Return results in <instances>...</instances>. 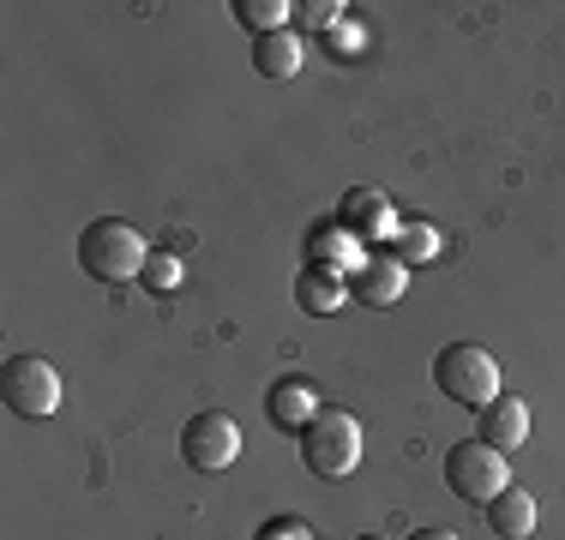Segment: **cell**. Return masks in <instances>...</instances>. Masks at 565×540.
Masks as SVG:
<instances>
[{"mask_svg":"<svg viewBox=\"0 0 565 540\" xmlns=\"http://www.w3.org/2000/svg\"><path fill=\"white\" fill-rule=\"evenodd\" d=\"M446 486L463 498V505H493V498L511 486L505 451H493V444H481V439L451 444V456H446Z\"/></svg>","mask_w":565,"mask_h":540,"instance_id":"277c9868","label":"cell"},{"mask_svg":"<svg viewBox=\"0 0 565 540\" xmlns=\"http://www.w3.org/2000/svg\"><path fill=\"white\" fill-rule=\"evenodd\" d=\"M434 247H439V235H434L427 223H403V228H397V259H403V264L434 259Z\"/></svg>","mask_w":565,"mask_h":540,"instance_id":"2e32d148","label":"cell"},{"mask_svg":"<svg viewBox=\"0 0 565 540\" xmlns=\"http://www.w3.org/2000/svg\"><path fill=\"white\" fill-rule=\"evenodd\" d=\"M434 390L446 402H463V409H488L500 397V360L488 355L481 343H446L434 360Z\"/></svg>","mask_w":565,"mask_h":540,"instance_id":"7a4b0ae2","label":"cell"},{"mask_svg":"<svg viewBox=\"0 0 565 540\" xmlns=\"http://www.w3.org/2000/svg\"><path fill=\"white\" fill-rule=\"evenodd\" d=\"M476 439L493 444V451H505V456L518 451V444L530 439V409H523V397H493L476 421Z\"/></svg>","mask_w":565,"mask_h":540,"instance_id":"9c48e42d","label":"cell"},{"mask_svg":"<svg viewBox=\"0 0 565 540\" xmlns=\"http://www.w3.org/2000/svg\"><path fill=\"white\" fill-rule=\"evenodd\" d=\"M535 522H542V510H535V493H523V486H505L488 505V529L500 540H530Z\"/></svg>","mask_w":565,"mask_h":540,"instance_id":"8fae6325","label":"cell"},{"mask_svg":"<svg viewBox=\"0 0 565 540\" xmlns=\"http://www.w3.org/2000/svg\"><path fill=\"white\" fill-rule=\"evenodd\" d=\"M319 409H326V397H319V385L301 378V372L277 378V385L265 390V421H271L277 432H295V439L307 432V421H313Z\"/></svg>","mask_w":565,"mask_h":540,"instance_id":"52a82bcc","label":"cell"},{"mask_svg":"<svg viewBox=\"0 0 565 540\" xmlns=\"http://www.w3.org/2000/svg\"><path fill=\"white\" fill-rule=\"evenodd\" d=\"M301 463L319 480H343L361 463V421L349 409H319L301 432Z\"/></svg>","mask_w":565,"mask_h":540,"instance_id":"3957f363","label":"cell"},{"mask_svg":"<svg viewBox=\"0 0 565 540\" xmlns=\"http://www.w3.org/2000/svg\"><path fill=\"white\" fill-rule=\"evenodd\" d=\"M295 12H301V19L313 24V31H326V24H338V12H343V7H338V0H313V7H295Z\"/></svg>","mask_w":565,"mask_h":540,"instance_id":"ac0fdd59","label":"cell"},{"mask_svg":"<svg viewBox=\"0 0 565 540\" xmlns=\"http://www.w3.org/2000/svg\"><path fill=\"white\" fill-rule=\"evenodd\" d=\"M409 540H457V534H451V529H415Z\"/></svg>","mask_w":565,"mask_h":540,"instance_id":"d6986e66","label":"cell"},{"mask_svg":"<svg viewBox=\"0 0 565 540\" xmlns=\"http://www.w3.org/2000/svg\"><path fill=\"white\" fill-rule=\"evenodd\" d=\"M343 223L355 228V235L380 228V223H385V198H380V193H349V198H343Z\"/></svg>","mask_w":565,"mask_h":540,"instance_id":"5bb4252c","label":"cell"},{"mask_svg":"<svg viewBox=\"0 0 565 540\" xmlns=\"http://www.w3.org/2000/svg\"><path fill=\"white\" fill-rule=\"evenodd\" d=\"M259 540H313V529H307L301 517H271V522L259 529Z\"/></svg>","mask_w":565,"mask_h":540,"instance_id":"e0dca14e","label":"cell"},{"mask_svg":"<svg viewBox=\"0 0 565 540\" xmlns=\"http://www.w3.org/2000/svg\"><path fill=\"white\" fill-rule=\"evenodd\" d=\"M403 282H409V264H403L397 252H373V259L355 264L349 294H355L361 306H397L403 301Z\"/></svg>","mask_w":565,"mask_h":540,"instance_id":"ba28073f","label":"cell"},{"mask_svg":"<svg viewBox=\"0 0 565 540\" xmlns=\"http://www.w3.org/2000/svg\"><path fill=\"white\" fill-rule=\"evenodd\" d=\"M253 73H259V78H295V73H301V36H295V31L253 36Z\"/></svg>","mask_w":565,"mask_h":540,"instance_id":"7c38bea8","label":"cell"},{"mask_svg":"<svg viewBox=\"0 0 565 540\" xmlns=\"http://www.w3.org/2000/svg\"><path fill=\"white\" fill-rule=\"evenodd\" d=\"M0 402H7L19 421H49L61 409V372L43 355H12L0 367Z\"/></svg>","mask_w":565,"mask_h":540,"instance_id":"5b68a950","label":"cell"},{"mask_svg":"<svg viewBox=\"0 0 565 540\" xmlns=\"http://www.w3.org/2000/svg\"><path fill=\"white\" fill-rule=\"evenodd\" d=\"M145 259H151L145 235L132 223H120V216H97V223H85V235H78V270L109 282V289L145 277Z\"/></svg>","mask_w":565,"mask_h":540,"instance_id":"6da1fadb","label":"cell"},{"mask_svg":"<svg viewBox=\"0 0 565 540\" xmlns=\"http://www.w3.org/2000/svg\"><path fill=\"white\" fill-rule=\"evenodd\" d=\"M361 540H385V534H361Z\"/></svg>","mask_w":565,"mask_h":540,"instance_id":"ffe728a7","label":"cell"},{"mask_svg":"<svg viewBox=\"0 0 565 540\" xmlns=\"http://www.w3.org/2000/svg\"><path fill=\"white\" fill-rule=\"evenodd\" d=\"M235 24H247L253 36H271V31H289V12L295 7H282V0H235Z\"/></svg>","mask_w":565,"mask_h":540,"instance_id":"4fadbf2b","label":"cell"},{"mask_svg":"<svg viewBox=\"0 0 565 540\" xmlns=\"http://www.w3.org/2000/svg\"><path fill=\"white\" fill-rule=\"evenodd\" d=\"M181 456H186V468H199V475H223V468L241 456V426H235V414L199 409L193 421L181 426Z\"/></svg>","mask_w":565,"mask_h":540,"instance_id":"8992f818","label":"cell"},{"mask_svg":"<svg viewBox=\"0 0 565 540\" xmlns=\"http://www.w3.org/2000/svg\"><path fill=\"white\" fill-rule=\"evenodd\" d=\"M343 301H349V282L331 264H307L301 277H295V306H301V313L326 318V313H338Z\"/></svg>","mask_w":565,"mask_h":540,"instance_id":"30bf717a","label":"cell"},{"mask_svg":"<svg viewBox=\"0 0 565 540\" xmlns=\"http://www.w3.org/2000/svg\"><path fill=\"white\" fill-rule=\"evenodd\" d=\"M145 289H157V294H169L174 282H181V252H163V247H151V259H145Z\"/></svg>","mask_w":565,"mask_h":540,"instance_id":"9a60e30c","label":"cell"}]
</instances>
